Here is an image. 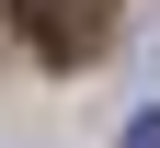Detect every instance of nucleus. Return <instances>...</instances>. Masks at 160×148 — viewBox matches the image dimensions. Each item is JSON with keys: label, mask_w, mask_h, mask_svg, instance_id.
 Returning <instances> with one entry per match:
<instances>
[{"label": "nucleus", "mask_w": 160, "mask_h": 148, "mask_svg": "<svg viewBox=\"0 0 160 148\" xmlns=\"http://www.w3.org/2000/svg\"><path fill=\"white\" fill-rule=\"evenodd\" d=\"M12 23H23L34 57H57V69H69V57H92V34L114 23V0H12Z\"/></svg>", "instance_id": "nucleus-1"}, {"label": "nucleus", "mask_w": 160, "mask_h": 148, "mask_svg": "<svg viewBox=\"0 0 160 148\" xmlns=\"http://www.w3.org/2000/svg\"><path fill=\"white\" fill-rule=\"evenodd\" d=\"M114 148H160V103H149V114H137V125H126Z\"/></svg>", "instance_id": "nucleus-2"}, {"label": "nucleus", "mask_w": 160, "mask_h": 148, "mask_svg": "<svg viewBox=\"0 0 160 148\" xmlns=\"http://www.w3.org/2000/svg\"><path fill=\"white\" fill-rule=\"evenodd\" d=\"M149 80H160V23H149Z\"/></svg>", "instance_id": "nucleus-3"}]
</instances>
